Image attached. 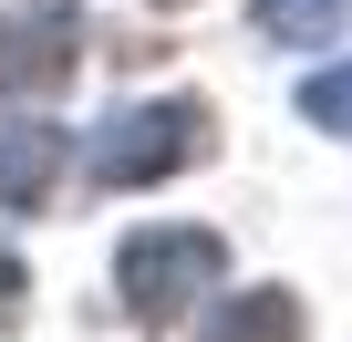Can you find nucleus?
<instances>
[{"mask_svg": "<svg viewBox=\"0 0 352 342\" xmlns=\"http://www.w3.org/2000/svg\"><path fill=\"white\" fill-rule=\"evenodd\" d=\"M218 156V104L208 94H155V104H124L83 135V166L104 197H135V187H166L187 177V166Z\"/></svg>", "mask_w": 352, "mask_h": 342, "instance_id": "f257e3e1", "label": "nucleus"}, {"mask_svg": "<svg viewBox=\"0 0 352 342\" xmlns=\"http://www.w3.org/2000/svg\"><path fill=\"white\" fill-rule=\"evenodd\" d=\"M218 280H228V239L197 228V218H155V228H135L114 249V290H124V311L145 332H176Z\"/></svg>", "mask_w": 352, "mask_h": 342, "instance_id": "f03ea898", "label": "nucleus"}, {"mask_svg": "<svg viewBox=\"0 0 352 342\" xmlns=\"http://www.w3.org/2000/svg\"><path fill=\"white\" fill-rule=\"evenodd\" d=\"M83 63V32L63 11H0V94L32 104V94H63Z\"/></svg>", "mask_w": 352, "mask_h": 342, "instance_id": "7ed1b4c3", "label": "nucleus"}, {"mask_svg": "<svg viewBox=\"0 0 352 342\" xmlns=\"http://www.w3.org/2000/svg\"><path fill=\"white\" fill-rule=\"evenodd\" d=\"M63 166H73V135L63 125H0V208H11V218L52 208Z\"/></svg>", "mask_w": 352, "mask_h": 342, "instance_id": "20e7f679", "label": "nucleus"}, {"mask_svg": "<svg viewBox=\"0 0 352 342\" xmlns=\"http://www.w3.org/2000/svg\"><path fill=\"white\" fill-rule=\"evenodd\" d=\"M197 342H311V311H300L290 280H259V290H228L197 321Z\"/></svg>", "mask_w": 352, "mask_h": 342, "instance_id": "39448f33", "label": "nucleus"}, {"mask_svg": "<svg viewBox=\"0 0 352 342\" xmlns=\"http://www.w3.org/2000/svg\"><path fill=\"white\" fill-rule=\"evenodd\" d=\"M300 114H311L321 135H352V63H321V73L300 83Z\"/></svg>", "mask_w": 352, "mask_h": 342, "instance_id": "423d86ee", "label": "nucleus"}, {"mask_svg": "<svg viewBox=\"0 0 352 342\" xmlns=\"http://www.w3.org/2000/svg\"><path fill=\"white\" fill-rule=\"evenodd\" d=\"M21 301H32V270L0 249V332H21Z\"/></svg>", "mask_w": 352, "mask_h": 342, "instance_id": "0eeeda50", "label": "nucleus"}, {"mask_svg": "<svg viewBox=\"0 0 352 342\" xmlns=\"http://www.w3.org/2000/svg\"><path fill=\"white\" fill-rule=\"evenodd\" d=\"M155 11H187V0H155Z\"/></svg>", "mask_w": 352, "mask_h": 342, "instance_id": "6e6552de", "label": "nucleus"}]
</instances>
